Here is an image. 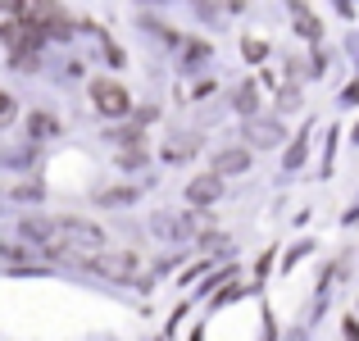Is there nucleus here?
Segmentation results:
<instances>
[{"instance_id": "nucleus-1", "label": "nucleus", "mask_w": 359, "mask_h": 341, "mask_svg": "<svg viewBox=\"0 0 359 341\" xmlns=\"http://www.w3.org/2000/svg\"><path fill=\"white\" fill-rule=\"evenodd\" d=\"M60 227H64V236H69L73 246H82V250H91V255L105 250V232H100L96 223H87V219H60Z\"/></svg>"}, {"instance_id": "nucleus-2", "label": "nucleus", "mask_w": 359, "mask_h": 341, "mask_svg": "<svg viewBox=\"0 0 359 341\" xmlns=\"http://www.w3.org/2000/svg\"><path fill=\"white\" fill-rule=\"evenodd\" d=\"M91 100H96V109H100V114H109V119L128 114V91H123L118 82H109V78L91 87Z\"/></svg>"}, {"instance_id": "nucleus-3", "label": "nucleus", "mask_w": 359, "mask_h": 341, "mask_svg": "<svg viewBox=\"0 0 359 341\" xmlns=\"http://www.w3.org/2000/svg\"><path fill=\"white\" fill-rule=\"evenodd\" d=\"M223 196V173L214 168V173H205V178H191L187 182V201L196 205V210H205V205H214Z\"/></svg>"}, {"instance_id": "nucleus-4", "label": "nucleus", "mask_w": 359, "mask_h": 341, "mask_svg": "<svg viewBox=\"0 0 359 341\" xmlns=\"http://www.w3.org/2000/svg\"><path fill=\"white\" fill-rule=\"evenodd\" d=\"M96 273L114 282H132L137 278V255H96Z\"/></svg>"}, {"instance_id": "nucleus-5", "label": "nucleus", "mask_w": 359, "mask_h": 341, "mask_svg": "<svg viewBox=\"0 0 359 341\" xmlns=\"http://www.w3.org/2000/svg\"><path fill=\"white\" fill-rule=\"evenodd\" d=\"M150 227H155L159 236H191L196 227H205V223L201 219H187V214H155Z\"/></svg>"}, {"instance_id": "nucleus-6", "label": "nucleus", "mask_w": 359, "mask_h": 341, "mask_svg": "<svg viewBox=\"0 0 359 341\" xmlns=\"http://www.w3.org/2000/svg\"><path fill=\"white\" fill-rule=\"evenodd\" d=\"M245 141H250V146H278L282 128L269 123V119H250V123H245Z\"/></svg>"}, {"instance_id": "nucleus-7", "label": "nucleus", "mask_w": 359, "mask_h": 341, "mask_svg": "<svg viewBox=\"0 0 359 341\" xmlns=\"http://www.w3.org/2000/svg\"><path fill=\"white\" fill-rule=\"evenodd\" d=\"M196 146H201V137H168L164 159H168V164H182V159H191V155H196Z\"/></svg>"}, {"instance_id": "nucleus-8", "label": "nucleus", "mask_w": 359, "mask_h": 341, "mask_svg": "<svg viewBox=\"0 0 359 341\" xmlns=\"http://www.w3.org/2000/svg\"><path fill=\"white\" fill-rule=\"evenodd\" d=\"M214 168H219V173H245V168H250V155H245V150H223V155L214 159Z\"/></svg>"}, {"instance_id": "nucleus-9", "label": "nucleus", "mask_w": 359, "mask_h": 341, "mask_svg": "<svg viewBox=\"0 0 359 341\" xmlns=\"http://www.w3.org/2000/svg\"><path fill=\"white\" fill-rule=\"evenodd\" d=\"M27 132H32V141H46V137L60 132V123H55V114H32V119H27Z\"/></svg>"}, {"instance_id": "nucleus-10", "label": "nucleus", "mask_w": 359, "mask_h": 341, "mask_svg": "<svg viewBox=\"0 0 359 341\" xmlns=\"http://www.w3.org/2000/svg\"><path fill=\"white\" fill-rule=\"evenodd\" d=\"M296 32H300V36H309V41H314V36H318V18L309 14L305 5H296Z\"/></svg>"}, {"instance_id": "nucleus-11", "label": "nucleus", "mask_w": 359, "mask_h": 341, "mask_svg": "<svg viewBox=\"0 0 359 341\" xmlns=\"http://www.w3.org/2000/svg\"><path fill=\"white\" fill-rule=\"evenodd\" d=\"M210 60V46L205 41H187V55H182V69H196V64Z\"/></svg>"}, {"instance_id": "nucleus-12", "label": "nucleus", "mask_w": 359, "mask_h": 341, "mask_svg": "<svg viewBox=\"0 0 359 341\" xmlns=\"http://www.w3.org/2000/svg\"><path fill=\"white\" fill-rule=\"evenodd\" d=\"M132 196H137V192H132V187H114V192H100L96 201H100V205H128Z\"/></svg>"}, {"instance_id": "nucleus-13", "label": "nucleus", "mask_w": 359, "mask_h": 341, "mask_svg": "<svg viewBox=\"0 0 359 341\" xmlns=\"http://www.w3.org/2000/svg\"><path fill=\"white\" fill-rule=\"evenodd\" d=\"M137 164H146V150H141V146H123L118 168H137Z\"/></svg>"}, {"instance_id": "nucleus-14", "label": "nucleus", "mask_w": 359, "mask_h": 341, "mask_svg": "<svg viewBox=\"0 0 359 341\" xmlns=\"http://www.w3.org/2000/svg\"><path fill=\"white\" fill-rule=\"evenodd\" d=\"M305 141H309V132H300L296 146H291V155H287V168H300V159H305Z\"/></svg>"}, {"instance_id": "nucleus-15", "label": "nucleus", "mask_w": 359, "mask_h": 341, "mask_svg": "<svg viewBox=\"0 0 359 341\" xmlns=\"http://www.w3.org/2000/svg\"><path fill=\"white\" fill-rule=\"evenodd\" d=\"M237 109H241V114H250V109H255V87H250V82H245V87L237 91Z\"/></svg>"}, {"instance_id": "nucleus-16", "label": "nucleus", "mask_w": 359, "mask_h": 341, "mask_svg": "<svg viewBox=\"0 0 359 341\" xmlns=\"http://www.w3.org/2000/svg\"><path fill=\"white\" fill-rule=\"evenodd\" d=\"M264 51H269L264 41H255V36H245V60H264Z\"/></svg>"}, {"instance_id": "nucleus-17", "label": "nucleus", "mask_w": 359, "mask_h": 341, "mask_svg": "<svg viewBox=\"0 0 359 341\" xmlns=\"http://www.w3.org/2000/svg\"><path fill=\"white\" fill-rule=\"evenodd\" d=\"M14 114H18V105H14V96H5V105H0V119L9 123V119H14Z\"/></svg>"}, {"instance_id": "nucleus-18", "label": "nucleus", "mask_w": 359, "mask_h": 341, "mask_svg": "<svg viewBox=\"0 0 359 341\" xmlns=\"http://www.w3.org/2000/svg\"><path fill=\"white\" fill-rule=\"evenodd\" d=\"M105 60H109V64H123V51H118V46H109V41H105Z\"/></svg>"}, {"instance_id": "nucleus-19", "label": "nucleus", "mask_w": 359, "mask_h": 341, "mask_svg": "<svg viewBox=\"0 0 359 341\" xmlns=\"http://www.w3.org/2000/svg\"><path fill=\"white\" fill-rule=\"evenodd\" d=\"M5 9H9V18H23L18 9H23V0H5Z\"/></svg>"}, {"instance_id": "nucleus-20", "label": "nucleus", "mask_w": 359, "mask_h": 341, "mask_svg": "<svg viewBox=\"0 0 359 341\" xmlns=\"http://www.w3.org/2000/svg\"><path fill=\"white\" fill-rule=\"evenodd\" d=\"M355 141H359V128H355Z\"/></svg>"}]
</instances>
